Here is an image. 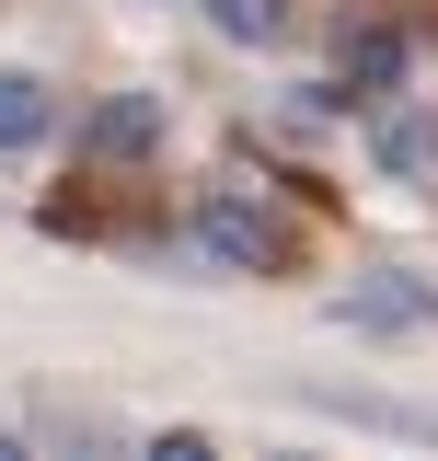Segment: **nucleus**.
<instances>
[{"instance_id":"1","label":"nucleus","mask_w":438,"mask_h":461,"mask_svg":"<svg viewBox=\"0 0 438 461\" xmlns=\"http://www.w3.org/2000/svg\"><path fill=\"white\" fill-rule=\"evenodd\" d=\"M196 242H208V254H231V266H254V277L288 254V242H277V220H266V208H242V196H208V208H196Z\"/></svg>"},{"instance_id":"6","label":"nucleus","mask_w":438,"mask_h":461,"mask_svg":"<svg viewBox=\"0 0 438 461\" xmlns=\"http://www.w3.org/2000/svg\"><path fill=\"white\" fill-rule=\"evenodd\" d=\"M346 69H358L370 93H392V81H404V35H392V23H370V35H346Z\"/></svg>"},{"instance_id":"2","label":"nucleus","mask_w":438,"mask_h":461,"mask_svg":"<svg viewBox=\"0 0 438 461\" xmlns=\"http://www.w3.org/2000/svg\"><path fill=\"white\" fill-rule=\"evenodd\" d=\"M151 139H162V104H151V93H115V104L81 127V150H105V162H139Z\"/></svg>"},{"instance_id":"7","label":"nucleus","mask_w":438,"mask_h":461,"mask_svg":"<svg viewBox=\"0 0 438 461\" xmlns=\"http://www.w3.org/2000/svg\"><path fill=\"white\" fill-rule=\"evenodd\" d=\"M12 450H23V438H12V427H0V461H12Z\"/></svg>"},{"instance_id":"5","label":"nucleus","mask_w":438,"mask_h":461,"mask_svg":"<svg viewBox=\"0 0 438 461\" xmlns=\"http://www.w3.org/2000/svg\"><path fill=\"white\" fill-rule=\"evenodd\" d=\"M208 23L231 47H266V35H288V0H208Z\"/></svg>"},{"instance_id":"3","label":"nucleus","mask_w":438,"mask_h":461,"mask_svg":"<svg viewBox=\"0 0 438 461\" xmlns=\"http://www.w3.org/2000/svg\"><path fill=\"white\" fill-rule=\"evenodd\" d=\"M47 127H58V104H47V81H23V69H12V81H0V150H35Z\"/></svg>"},{"instance_id":"4","label":"nucleus","mask_w":438,"mask_h":461,"mask_svg":"<svg viewBox=\"0 0 438 461\" xmlns=\"http://www.w3.org/2000/svg\"><path fill=\"white\" fill-rule=\"evenodd\" d=\"M381 173H438V115H392L381 127Z\"/></svg>"}]
</instances>
